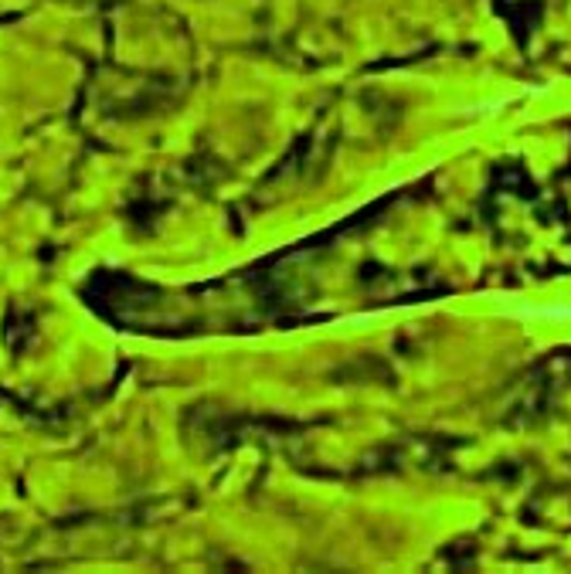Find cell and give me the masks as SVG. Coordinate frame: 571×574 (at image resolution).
Returning <instances> with one entry per match:
<instances>
[{
  "instance_id": "1",
  "label": "cell",
  "mask_w": 571,
  "mask_h": 574,
  "mask_svg": "<svg viewBox=\"0 0 571 574\" xmlns=\"http://www.w3.org/2000/svg\"><path fill=\"white\" fill-rule=\"evenodd\" d=\"M517 316L524 320H568L571 323V306H534V303H517Z\"/></svg>"
}]
</instances>
